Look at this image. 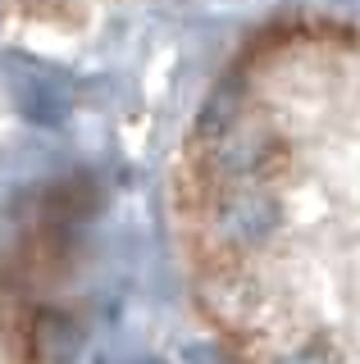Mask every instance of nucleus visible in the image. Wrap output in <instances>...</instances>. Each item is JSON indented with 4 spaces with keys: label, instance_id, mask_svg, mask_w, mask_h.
Returning <instances> with one entry per match:
<instances>
[{
    "label": "nucleus",
    "instance_id": "2",
    "mask_svg": "<svg viewBox=\"0 0 360 364\" xmlns=\"http://www.w3.org/2000/svg\"><path fill=\"white\" fill-rule=\"evenodd\" d=\"M0 364H60L55 310L32 282L0 273Z\"/></svg>",
    "mask_w": 360,
    "mask_h": 364
},
{
    "label": "nucleus",
    "instance_id": "1",
    "mask_svg": "<svg viewBox=\"0 0 360 364\" xmlns=\"http://www.w3.org/2000/svg\"><path fill=\"white\" fill-rule=\"evenodd\" d=\"M187 314L223 364H360V68L251 64L192 114L169 182Z\"/></svg>",
    "mask_w": 360,
    "mask_h": 364
}]
</instances>
